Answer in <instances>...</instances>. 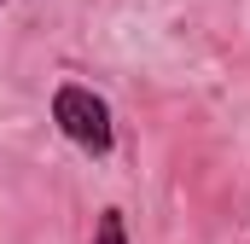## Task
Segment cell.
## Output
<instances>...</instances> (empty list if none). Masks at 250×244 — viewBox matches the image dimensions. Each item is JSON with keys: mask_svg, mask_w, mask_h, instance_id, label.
Segmentation results:
<instances>
[{"mask_svg": "<svg viewBox=\"0 0 250 244\" xmlns=\"http://www.w3.org/2000/svg\"><path fill=\"white\" fill-rule=\"evenodd\" d=\"M53 122L64 128V140H76V145H82V151H93V157H105V151L117 145L111 105H105L93 87H76V81H64L59 93H53Z\"/></svg>", "mask_w": 250, "mask_h": 244, "instance_id": "obj_1", "label": "cell"}, {"mask_svg": "<svg viewBox=\"0 0 250 244\" xmlns=\"http://www.w3.org/2000/svg\"><path fill=\"white\" fill-rule=\"evenodd\" d=\"M93 244H128V221H123V209H99Z\"/></svg>", "mask_w": 250, "mask_h": 244, "instance_id": "obj_2", "label": "cell"}, {"mask_svg": "<svg viewBox=\"0 0 250 244\" xmlns=\"http://www.w3.org/2000/svg\"><path fill=\"white\" fill-rule=\"evenodd\" d=\"M0 6H6V0H0Z\"/></svg>", "mask_w": 250, "mask_h": 244, "instance_id": "obj_3", "label": "cell"}]
</instances>
